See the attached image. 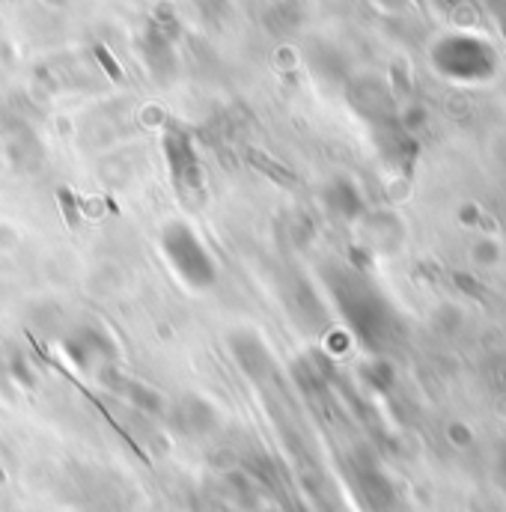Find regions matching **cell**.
Returning a JSON list of instances; mask_svg holds the SVG:
<instances>
[{"label": "cell", "instance_id": "2", "mask_svg": "<svg viewBox=\"0 0 506 512\" xmlns=\"http://www.w3.org/2000/svg\"><path fill=\"white\" fill-rule=\"evenodd\" d=\"M66 355L81 370H102L105 361H111L114 349H111V343L105 340L102 331H96V328H78L66 340Z\"/></svg>", "mask_w": 506, "mask_h": 512}, {"label": "cell", "instance_id": "1", "mask_svg": "<svg viewBox=\"0 0 506 512\" xmlns=\"http://www.w3.org/2000/svg\"><path fill=\"white\" fill-rule=\"evenodd\" d=\"M161 254L191 289H212L218 283V262L203 239L182 221H170L161 233Z\"/></svg>", "mask_w": 506, "mask_h": 512}, {"label": "cell", "instance_id": "3", "mask_svg": "<svg viewBox=\"0 0 506 512\" xmlns=\"http://www.w3.org/2000/svg\"><path fill=\"white\" fill-rule=\"evenodd\" d=\"M96 54H99V57H102V60H105V66H108V69H111V75H120V72H117V66H114V63H111V57H108V51H105V48H99V51H96Z\"/></svg>", "mask_w": 506, "mask_h": 512}]
</instances>
